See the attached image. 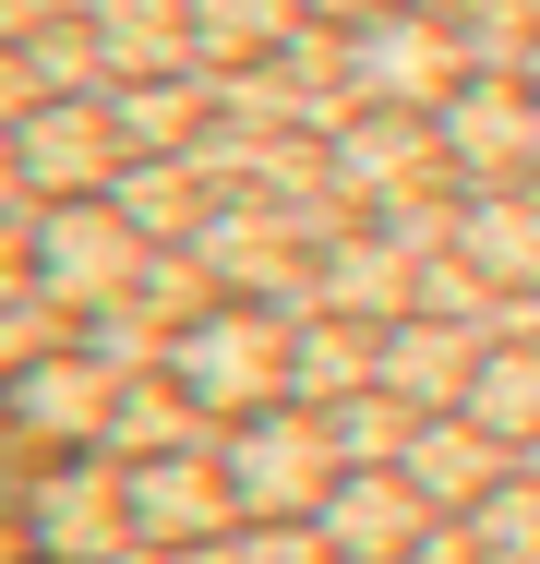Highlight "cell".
I'll return each instance as SVG.
<instances>
[{
  "instance_id": "6da1fadb",
  "label": "cell",
  "mask_w": 540,
  "mask_h": 564,
  "mask_svg": "<svg viewBox=\"0 0 540 564\" xmlns=\"http://www.w3.org/2000/svg\"><path fill=\"white\" fill-rule=\"evenodd\" d=\"M301 325L289 313H252V301H228V313H193L181 337H169V384L216 409V421H252V409H289L301 384Z\"/></svg>"
},
{
  "instance_id": "7a4b0ae2",
  "label": "cell",
  "mask_w": 540,
  "mask_h": 564,
  "mask_svg": "<svg viewBox=\"0 0 540 564\" xmlns=\"http://www.w3.org/2000/svg\"><path fill=\"white\" fill-rule=\"evenodd\" d=\"M228 492H240V529L252 517H324V492L348 480V445H336V421L324 409H252V421H228Z\"/></svg>"
},
{
  "instance_id": "3957f363",
  "label": "cell",
  "mask_w": 540,
  "mask_h": 564,
  "mask_svg": "<svg viewBox=\"0 0 540 564\" xmlns=\"http://www.w3.org/2000/svg\"><path fill=\"white\" fill-rule=\"evenodd\" d=\"M24 252H36V289H48V301L120 313L156 240H144L132 217H120V205H85V193H73V205H48V217H36V240H24Z\"/></svg>"
},
{
  "instance_id": "277c9868",
  "label": "cell",
  "mask_w": 540,
  "mask_h": 564,
  "mask_svg": "<svg viewBox=\"0 0 540 564\" xmlns=\"http://www.w3.org/2000/svg\"><path fill=\"white\" fill-rule=\"evenodd\" d=\"M348 85H372L385 109H456L468 97V48L444 36V12H385V24H360Z\"/></svg>"
},
{
  "instance_id": "5b68a950",
  "label": "cell",
  "mask_w": 540,
  "mask_h": 564,
  "mask_svg": "<svg viewBox=\"0 0 540 564\" xmlns=\"http://www.w3.org/2000/svg\"><path fill=\"white\" fill-rule=\"evenodd\" d=\"M120 109L108 97H36V109L12 120V169L36 181V193H61L73 205V181H120Z\"/></svg>"
},
{
  "instance_id": "8992f818",
  "label": "cell",
  "mask_w": 540,
  "mask_h": 564,
  "mask_svg": "<svg viewBox=\"0 0 540 564\" xmlns=\"http://www.w3.org/2000/svg\"><path fill=\"white\" fill-rule=\"evenodd\" d=\"M36 553L48 564H120L144 529H132V480H108V468H61L48 492H36Z\"/></svg>"
},
{
  "instance_id": "52a82bcc",
  "label": "cell",
  "mask_w": 540,
  "mask_h": 564,
  "mask_svg": "<svg viewBox=\"0 0 540 564\" xmlns=\"http://www.w3.org/2000/svg\"><path fill=\"white\" fill-rule=\"evenodd\" d=\"M432 529V492L409 468H348L336 492H324V541L348 564H409V541Z\"/></svg>"
},
{
  "instance_id": "ba28073f",
  "label": "cell",
  "mask_w": 540,
  "mask_h": 564,
  "mask_svg": "<svg viewBox=\"0 0 540 564\" xmlns=\"http://www.w3.org/2000/svg\"><path fill=\"white\" fill-rule=\"evenodd\" d=\"M397 468L432 492V517H480V505L505 492V445H493L468 409H432L421 433H409V456H397Z\"/></svg>"
},
{
  "instance_id": "9c48e42d",
  "label": "cell",
  "mask_w": 540,
  "mask_h": 564,
  "mask_svg": "<svg viewBox=\"0 0 540 564\" xmlns=\"http://www.w3.org/2000/svg\"><path fill=\"white\" fill-rule=\"evenodd\" d=\"M120 480H132V529H144V541H216V529L240 517L228 468H205V456H144V468H120Z\"/></svg>"
},
{
  "instance_id": "30bf717a",
  "label": "cell",
  "mask_w": 540,
  "mask_h": 564,
  "mask_svg": "<svg viewBox=\"0 0 540 564\" xmlns=\"http://www.w3.org/2000/svg\"><path fill=\"white\" fill-rule=\"evenodd\" d=\"M456 264L505 276V289H540V193H468L456 205Z\"/></svg>"
},
{
  "instance_id": "8fae6325",
  "label": "cell",
  "mask_w": 540,
  "mask_h": 564,
  "mask_svg": "<svg viewBox=\"0 0 540 564\" xmlns=\"http://www.w3.org/2000/svg\"><path fill=\"white\" fill-rule=\"evenodd\" d=\"M12 409L36 433H120V384H108L97 360H24L12 372Z\"/></svg>"
},
{
  "instance_id": "7c38bea8",
  "label": "cell",
  "mask_w": 540,
  "mask_h": 564,
  "mask_svg": "<svg viewBox=\"0 0 540 564\" xmlns=\"http://www.w3.org/2000/svg\"><path fill=\"white\" fill-rule=\"evenodd\" d=\"M444 144H456L468 169H517V156H540V97L529 85H468V97L444 109Z\"/></svg>"
},
{
  "instance_id": "4fadbf2b",
  "label": "cell",
  "mask_w": 540,
  "mask_h": 564,
  "mask_svg": "<svg viewBox=\"0 0 540 564\" xmlns=\"http://www.w3.org/2000/svg\"><path fill=\"white\" fill-rule=\"evenodd\" d=\"M468 421L493 433V445H540V337H505V348H480V384H468Z\"/></svg>"
},
{
  "instance_id": "5bb4252c",
  "label": "cell",
  "mask_w": 540,
  "mask_h": 564,
  "mask_svg": "<svg viewBox=\"0 0 540 564\" xmlns=\"http://www.w3.org/2000/svg\"><path fill=\"white\" fill-rule=\"evenodd\" d=\"M108 109H120V132H132L144 156H169V144H193V120H205V85H181V73H144V85H108Z\"/></svg>"
},
{
  "instance_id": "9a60e30c",
  "label": "cell",
  "mask_w": 540,
  "mask_h": 564,
  "mask_svg": "<svg viewBox=\"0 0 540 564\" xmlns=\"http://www.w3.org/2000/svg\"><path fill=\"white\" fill-rule=\"evenodd\" d=\"M181 193H193L181 169H120V181H108V205H120L132 228H144V240H181V228H205L193 205H181Z\"/></svg>"
},
{
  "instance_id": "2e32d148",
  "label": "cell",
  "mask_w": 540,
  "mask_h": 564,
  "mask_svg": "<svg viewBox=\"0 0 540 564\" xmlns=\"http://www.w3.org/2000/svg\"><path fill=\"white\" fill-rule=\"evenodd\" d=\"M169 36H181V12H169V0H108V12H97V48H108V61H144V73H156V61H169ZM144 73H132V85H144Z\"/></svg>"
},
{
  "instance_id": "e0dca14e",
  "label": "cell",
  "mask_w": 540,
  "mask_h": 564,
  "mask_svg": "<svg viewBox=\"0 0 540 564\" xmlns=\"http://www.w3.org/2000/svg\"><path fill=\"white\" fill-rule=\"evenodd\" d=\"M468 541H480V553H505V564H540V480H505V492L468 517Z\"/></svg>"
},
{
  "instance_id": "ac0fdd59",
  "label": "cell",
  "mask_w": 540,
  "mask_h": 564,
  "mask_svg": "<svg viewBox=\"0 0 540 564\" xmlns=\"http://www.w3.org/2000/svg\"><path fill=\"white\" fill-rule=\"evenodd\" d=\"M228 564H348V553L324 541V517H252L228 541Z\"/></svg>"
},
{
  "instance_id": "d6986e66",
  "label": "cell",
  "mask_w": 540,
  "mask_h": 564,
  "mask_svg": "<svg viewBox=\"0 0 540 564\" xmlns=\"http://www.w3.org/2000/svg\"><path fill=\"white\" fill-rule=\"evenodd\" d=\"M421 156H432V132H421L409 109H397V120H360L336 169H348V181H397V169H421Z\"/></svg>"
},
{
  "instance_id": "ffe728a7",
  "label": "cell",
  "mask_w": 540,
  "mask_h": 564,
  "mask_svg": "<svg viewBox=\"0 0 540 564\" xmlns=\"http://www.w3.org/2000/svg\"><path fill=\"white\" fill-rule=\"evenodd\" d=\"M277 0H193V36H264Z\"/></svg>"
},
{
  "instance_id": "44dd1931",
  "label": "cell",
  "mask_w": 540,
  "mask_h": 564,
  "mask_svg": "<svg viewBox=\"0 0 540 564\" xmlns=\"http://www.w3.org/2000/svg\"><path fill=\"white\" fill-rule=\"evenodd\" d=\"M301 12H324V24H385V12H409V0H301Z\"/></svg>"
},
{
  "instance_id": "7402d4cb",
  "label": "cell",
  "mask_w": 540,
  "mask_h": 564,
  "mask_svg": "<svg viewBox=\"0 0 540 564\" xmlns=\"http://www.w3.org/2000/svg\"><path fill=\"white\" fill-rule=\"evenodd\" d=\"M517 85H529V97H540V36H529V61H517Z\"/></svg>"
},
{
  "instance_id": "603a6c76",
  "label": "cell",
  "mask_w": 540,
  "mask_h": 564,
  "mask_svg": "<svg viewBox=\"0 0 540 564\" xmlns=\"http://www.w3.org/2000/svg\"><path fill=\"white\" fill-rule=\"evenodd\" d=\"M529 480H540V445H529Z\"/></svg>"
},
{
  "instance_id": "cb8c5ba5",
  "label": "cell",
  "mask_w": 540,
  "mask_h": 564,
  "mask_svg": "<svg viewBox=\"0 0 540 564\" xmlns=\"http://www.w3.org/2000/svg\"><path fill=\"white\" fill-rule=\"evenodd\" d=\"M529 12H540V0H529Z\"/></svg>"
}]
</instances>
